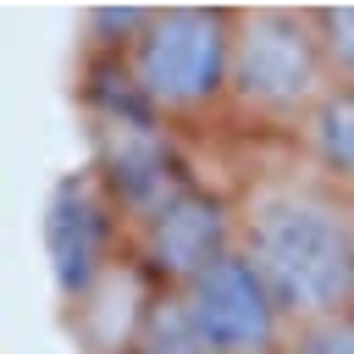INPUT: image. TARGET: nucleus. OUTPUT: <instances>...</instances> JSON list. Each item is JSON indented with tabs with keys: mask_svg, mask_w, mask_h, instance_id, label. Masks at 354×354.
I'll list each match as a JSON object with an SVG mask.
<instances>
[{
	"mask_svg": "<svg viewBox=\"0 0 354 354\" xmlns=\"http://www.w3.org/2000/svg\"><path fill=\"white\" fill-rule=\"evenodd\" d=\"M100 249H105V216H100V205L88 199L83 183H66L50 205V254H55L66 293H88Z\"/></svg>",
	"mask_w": 354,
	"mask_h": 354,
	"instance_id": "6",
	"label": "nucleus"
},
{
	"mask_svg": "<svg viewBox=\"0 0 354 354\" xmlns=\"http://www.w3.org/2000/svg\"><path fill=\"white\" fill-rule=\"evenodd\" d=\"M127 354H216V348L205 343L183 288H166L138 310V321L127 332Z\"/></svg>",
	"mask_w": 354,
	"mask_h": 354,
	"instance_id": "7",
	"label": "nucleus"
},
{
	"mask_svg": "<svg viewBox=\"0 0 354 354\" xmlns=\"http://www.w3.org/2000/svg\"><path fill=\"white\" fill-rule=\"evenodd\" d=\"M183 299H188V310H194V321H199V332L216 354L271 348L277 321H282V310H277L266 277L254 271V260L232 254V249L221 260H210L194 282H183Z\"/></svg>",
	"mask_w": 354,
	"mask_h": 354,
	"instance_id": "4",
	"label": "nucleus"
},
{
	"mask_svg": "<svg viewBox=\"0 0 354 354\" xmlns=\"http://www.w3.org/2000/svg\"><path fill=\"white\" fill-rule=\"evenodd\" d=\"M288 354H354V310L304 321V326L288 337Z\"/></svg>",
	"mask_w": 354,
	"mask_h": 354,
	"instance_id": "9",
	"label": "nucleus"
},
{
	"mask_svg": "<svg viewBox=\"0 0 354 354\" xmlns=\"http://www.w3.org/2000/svg\"><path fill=\"white\" fill-rule=\"evenodd\" d=\"M232 354H277V348H232Z\"/></svg>",
	"mask_w": 354,
	"mask_h": 354,
	"instance_id": "11",
	"label": "nucleus"
},
{
	"mask_svg": "<svg viewBox=\"0 0 354 354\" xmlns=\"http://www.w3.org/2000/svg\"><path fill=\"white\" fill-rule=\"evenodd\" d=\"M227 88L249 111H299L321 88V44L288 11H249L232 33Z\"/></svg>",
	"mask_w": 354,
	"mask_h": 354,
	"instance_id": "3",
	"label": "nucleus"
},
{
	"mask_svg": "<svg viewBox=\"0 0 354 354\" xmlns=\"http://www.w3.org/2000/svg\"><path fill=\"white\" fill-rule=\"evenodd\" d=\"M232 33L216 11H160L133 39V88L160 111H194L227 88Z\"/></svg>",
	"mask_w": 354,
	"mask_h": 354,
	"instance_id": "2",
	"label": "nucleus"
},
{
	"mask_svg": "<svg viewBox=\"0 0 354 354\" xmlns=\"http://www.w3.org/2000/svg\"><path fill=\"white\" fill-rule=\"evenodd\" d=\"M243 254L266 277L282 315L321 321L354 299V232L343 210L310 188H260L243 210Z\"/></svg>",
	"mask_w": 354,
	"mask_h": 354,
	"instance_id": "1",
	"label": "nucleus"
},
{
	"mask_svg": "<svg viewBox=\"0 0 354 354\" xmlns=\"http://www.w3.org/2000/svg\"><path fill=\"white\" fill-rule=\"evenodd\" d=\"M144 254L166 282H194L210 260L227 254V210L205 194H166L144 227Z\"/></svg>",
	"mask_w": 354,
	"mask_h": 354,
	"instance_id": "5",
	"label": "nucleus"
},
{
	"mask_svg": "<svg viewBox=\"0 0 354 354\" xmlns=\"http://www.w3.org/2000/svg\"><path fill=\"white\" fill-rule=\"evenodd\" d=\"M310 144H315V155H321L332 171L354 177V88H337V94H326V100L315 105V116H310Z\"/></svg>",
	"mask_w": 354,
	"mask_h": 354,
	"instance_id": "8",
	"label": "nucleus"
},
{
	"mask_svg": "<svg viewBox=\"0 0 354 354\" xmlns=\"http://www.w3.org/2000/svg\"><path fill=\"white\" fill-rule=\"evenodd\" d=\"M326 55L343 66V77L354 83V6L348 11H326Z\"/></svg>",
	"mask_w": 354,
	"mask_h": 354,
	"instance_id": "10",
	"label": "nucleus"
}]
</instances>
